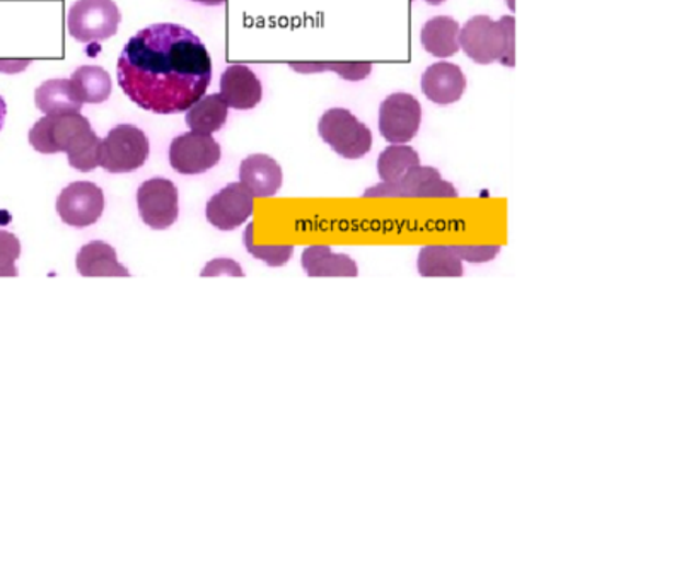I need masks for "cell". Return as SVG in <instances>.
Instances as JSON below:
<instances>
[{
	"instance_id": "6da1fadb",
	"label": "cell",
	"mask_w": 674,
	"mask_h": 582,
	"mask_svg": "<svg viewBox=\"0 0 674 582\" xmlns=\"http://www.w3.org/2000/svg\"><path fill=\"white\" fill-rule=\"evenodd\" d=\"M119 88L146 112L183 113L213 81V60L189 27L161 23L140 30L116 64Z\"/></svg>"
},
{
	"instance_id": "7a4b0ae2",
	"label": "cell",
	"mask_w": 674,
	"mask_h": 582,
	"mask_svg": "<svg viewBox=\"0 0 674 582\" xmlns=\"http://www.w3.org/2000/svg\"><path fill=\"white\" fill-rule=\"evenodd\" d=\"M30 144L42 155L66 152L70 167L81 173L100 167L101 139L79 112L43 116L30 130Z\"/></svg>"
},
{
	"instance_id": "3957f363",
	"label": "cell",
	"mask_w": 674,
	"mask_h": 582,
	"mask_svg": "<svg viewBox=\"0 0 674 582\" xmlns=\"http://www.w3.org/2000/svg\"><path fill=\"white\" fill-rule=\"evenodd\" d=\"M459 45L473 62L489 66L501 62L516 66V20L504 16L492 21L489 16H475L459 32Z\"/></svg>"
},
{
	"instance_id": "277c9868",
	"label": "cell",
	"mask_w": 674,
	"mask_h": 582,
	"mask_svg": "<svg viewBox=\"0 0 674 582\" xmlns=\"http://www.w3.org/2000/svg\"><path fill=\"white\" fill-rule=\"evenodd\" d=\"M323 142L345 159H361L373 147L369 127L358 122L349 110L332 109L323 113L318 124Z\"/></svg>"
},
{
	"instance_id": "5b68a950",
	"label": "cell",
	"mask_w": 674,
	"mask_h": 582,
	"mask_svg": "<svg viewBox=\"0 0 674 582\" xmlns=\"http://www.w3.org/2000/svg\"><path fill=\"white\" fill-rule=\"evenodd\" d=\"M149 139L135 125H118L101 140L100 168L108 173H132L146 164Z\"/></svg>"
},
{
	"instance_id": "8992f818",
	"label": "cell",
	"mask_w": 674,
	"mask_h": 582,
	"mask_svg": "<svg viewBox=\"0 0 674 582\" xmlns=\"http://www.w3.org/2000/svg\"><path fill=\"white\" fill-rule=\"evenodd\" d=\"M122 21L113 0H79L70 8L67 30L81 43L103 42L118 32Z\"/></svg>"
},
{
	"instance_id": "52a82bcc",
	"label": "cell",
	"mask_w": 674,
	"mask_h": 582,
	"mask_svg": "<svg viewBox=\"0 0 674 582\" xmlns=\"http://www.w3.org/2000/svg\"><path fill=\"white\" fill-rule=\"evenodd\" d=\"M364 197L456 198L458 190L444 182L436 168L419 167L407 171L397 182L373 186Z\"/></svg>"
},
{
	"instance_id": "ba28073f",
	"label": "cell",
	"mask_w": 674,
	"mask_h": 582,
	"mask_svg": "<svg viewBox=\"0 0 674 582\" xmlns=\"http://www.w3.org/2000/svg\"><path fill=\"white\" fill-rule=\"evenodd\" d=\"M422 124V106L407 93L389 94L379 109V132L391 144H407L416 136Z\"/></svg>"
},
{
	"instance_id": "9c48e42d",
	"label": "cell",
	"mask_w": 674,
	"mask_h": 582,
	"mask_svg": "<svg viewBox=\"0 0 674 582\" xmlns=\"http://www.w3.org/2000/svg\"><path fill=\"white\" fill-rule=\"evenodd\" d=\"M137 205L140 217L149 228L158 231L171 228L180 213L176 185L167 178L147 180L137 192Z\"/></svg>"
},
{
	"instance_id": "30bf717a",
	"label": "cell",
	"mask_w": 674,
	"mask_h": 582,
	"mask_svg": "<svg viewBox=\"0 0 674 582\" xmlns=\"http://www.w3.org/2000/svg\"><path fill=\"white\" fill-rule=\"evenodd\" d=\"M219 161L220 146L210 134L186 132L171 142V167L180 174H202Z\"/></svg>"
},
{
	"instance_id": "8fae6325",
	"label": "cell",
	"mask_w": 674,
	"mask_h": 582,
	"mask_svg": "<svg viewBox=\"0 0 674 582\" xmlns=\"http://www.w3.org/2000/svg\"><path fill=\"white\" fill-rule=\"evenodd\" d=\"M104 193L91 182L70 183L57 198V213L72 228H88L100 220Z\"/></svg>"
},
{
	"instance_id": "7c38bea8",
	"label": "cell",
	"mask_w": 674,
	"mask_h": 582,
	"mask_svg": "<svg viewBox=\"0 0 674 582\" xmlns=\"http://www.w3.org/2000/svg\"><path fill=\"white\" fill-rule=\"evenodd\" d=\"M205 214L214 228L232 231L243 226L253 214V195L243 183H231L208 201Z\"/></svg>"
},
{
	"instance_id": "4fadbf2b",
	"label": "cell",
	"mask_w": 674,
	"mask_h": 582,
	"mask_svg": "<svg viewBox=\"0 0 674 582\" xmlns=\"http://www.w3.org/2000/svg\"><path fill=\"white\" fill-rule=\"evenodd\" d=\"M220 98L235 110H251L262 101V82L250 67L229 66L220 78Z\"/></svg>"
},
{
	"instance_id": "5bb4252c",
	"label": "cell",
	"mask_w": 674,
	"mask_h": 582,
	"mask_svg": "<svg viewBox=\"0 0 674 582\" xmlns=\"http://www.w3.org/2000/svg\"><path fill=\"white\" fill-rule=\"evenodd\" d=\"M465 89H467V78L455 64H434L422 76V91L432 103H456L461 100Z\"/></svg>"
},
{
	"instance_id": "9a60e30c",
	"label": "cell",
	"mask_w": 674,
	"mask_h": 582,
	"mask_svg": "<svg viewBox=\"0 0 674 582\" xmlns=\"http://www.w3.org/2000/svg\"><path fill=\"white\" fill-rule=\"evenodd\" d=\"M239 180L253 197H274L281 190L282 168L275 159L265 155H251L239 167Z\"/></svg>"
},
{
	"instance_id": "2e32d148",
	"label": "cell",
	"mask_w": 674,
	"mask_h": 582,
	"mask_svg": "<svg viewBox=\"0 0 674 582\" xmlns=\"http://www.w3.org/2000/svg\"><path fill=\"white\" fill-rule=\"evenodd\" d=\"M76 266L82 277H130V272L116 260L115 248L103 241L82 247Z\"/></svg>"
},
{
	"instance_id": "e0dca14e",
	"label": "cell",
	"mask_w": 674,
	"mask_h": 582,
	"mask_svg": "<svg viewBox=\"0 0 674 582\" xmlns=\"http://www.w3.org/2000/svg\"><path fill=\"white\" fill-rule=\"evenodd\" d=\"M302 269L309 277H357L358 266L343 253L330 247H309L302 253Z\"/></svg>"
},
{
	"instance_id": "ac0fdd59",
	"label": "cell",
	"mask_w": 674,
	"mask_h": 582,
	"mask_svg": "<svg viewBox=\"0 0 674 582\" xmlns=\"http://www.w3.org/2000/svg\"><path fill=\"white\" fill-rule=\"evenodd\" d=\"M35 103L45 115L81 112L82 101L70 79H50L43 82L35 93Z\"/></svg>"
},
{
	"instance_id": "d6986e66",
	"label": "cell",
	"mask_w": 674,
	"mask_h": 582,
	"mask_svg": "<svg viewBox=\"0 0 674 582\" xmlns=\"http://www.w3.org/2000/svg\"><path fill=\"white\" fill-rule=\"evenodd\" d=\"M459 32L461 27L453 18L437 16L422 27V45L425 52L434 55V57L447 58L458 54L459 48Z\"/></svg>"
},
{
	"instance_id": "ffe728a7",
	"label": "cell",
	"mask_w": 674,
	"mask_h": 582,
	"mask_svg": "<svg viewBox=\"0 0 674 582\" xmlns=\"http://www.w3.org/2000/svg\"><path fill=\"white\" fill-rule=\"evenodd\" d=\"M416 271L425 278H458L465 275L462 260L456 255L452 247L422 248L416 259Z\"/></svg>"
},
{
	"instance_id": "44dd1931",
	"label": "cell",
	"mask_w": 674,
	"mask_h": 582,
	"mask_svg": "<svg viewBox=\"0 0 674 582\" xmlns=\"http://www.w3.org/2000/svg\"><path fill=\"white\" fill-rule=\"evenodd\" d=\"M228 109L220 94H210V96L204 94L197 103L186 110V125L198 134H214L228 121Z\"/></svg>"
},
{
	"instance_id": "7402d4cb",
	"label": "cell",
	"mask_w": 674,
	"mask_h": 582,
	"mask_svg": "<svg viewBox=\"0 0 674 582\" xmlns=\"http://www.w3.org/2000/svg\"><path fill=\"white\" fill-rule=\"evenodd\" d=\"M70 81L82 103H104L112 94V78L106 70L98 66L79 67L73 70Z\"/></svg>"
},
{
	"instance_id": "603a6c76",
	"label": "cell",
	"mask_w": 674,
	"mask_h": 582,
	"mask_svg": "<svg viewBox=\"0 0 674 582\" xmlns=\"http://www.w3.org/2000/svg\"><path fill=\"white\" fill-rule=\"evenodd\" d=\"M421 164V158L412 147L403 144L386 147L378 159V173L382 182H397L407 171Z\"/></svg>"
},
{
	"instance_id": "cb8c5ba5",
	"label": "cell",
	"mask_w": 674,
	"mask_h": 582,
	"mask_svg": "<svg viewBox=\"0 0 674 582\" xmlns=\"http://www.w3.org/2000/svg\"><path fill=\"white\" fill-rule=\"evenodd\" d=\"M297 72H324L333 70L349 81H363L369 76L373 66L370 64H293Z\"/></svg>"
},
{
	"instance_id": "d4e9b609",
	"label": "cell",
	"mask_w": 674,
	"mask_h": 582,
	"mask_svg": "<svg viewBox=\"0 0 674 582\" xmlns=\"http://www.w3.org/2000/svg\"><path fill=\"white\" fill-rule=\"evenodd\" d=\"M21 256V243L12 232L0 231V277H18L16 260Z\"/></svg>"
},
{
	"instance_id": "484cf974",
	"label": "cell",
	"mask_w": 674,
	"mask_h": 582,
	"mask_svg": "<svg viewBox=\"0 0 674 582\" xmlns=\"http://www.w3.org/2000/svg\"><path fill=\"white\" fill-rule=\"evenodd\" d=\"M251 231H253V226H250V228H248L247 238H244V240H247L248 250L253 253V256H256V259L265 260V262L272 266L286 265V263L289 262L290 256H293L294 253L293 247H253V243H251L250 240Z\"/></svg>"
},
{
	"instance_id": "4316f807",
	"label": "cell",
	"mask_w": 674,
	"mask_h": 582,
	"mask_svg": "<svg viewBox=\"0 0 674 582\" xmlns=\"http://www.w3.org/2000/svg\"><path fill=\"white\" fill-rule=\"evenodd\" d=\"M456 255L462 260V262L470 263H487L498 259L501 253V247L493 244V247H452Z\"/></svg>"
},
{
	"instance_id": "83f0119b",
	"label": "cell",
	"mask_w": 674,
	"mask_h": 582,
	"mask_svg": "<svg viewBox=\"0 0 674 582\" xmlns=\"http://www.w3.org/2000/svg\"><path fill=\"white\" fill-rule=\"evenodd\" d=\"M5 115H8V104H5L4 98L0 96V132L4 127Z\"/></svg>"
},
{
	"instance_id": "f1b7e54d",
	"label": "cell",
	"mask_w": 674,
	"mask_h": 582,
	"mask_svg": "<svg viewBox=\"0 0 674 582\" xmlns=\"http://www.w3.org/2000/svg\"><path fill=\"white\" fill-rule=\"evenodd\" d=\"M192 2H198L204 5H222L226 0H192Z\"/></svg>"
},
{
	"instance_id": "f546056e",
	"label": "cell",
	"mask_w": 674,
	"mask_h": 582,
	"mask_svg": "<svg viewBox=\"0 0 674 582\" xmlns=\"http://www.w3.org/2000/svg\"><path fill=\"white\" fill-rule=\"evenodd\" d=\"M425 2H427L429 5H441L443 2H446V0H425Z\"/></svg>"
}]
</instances>
